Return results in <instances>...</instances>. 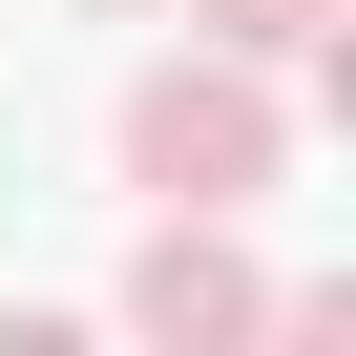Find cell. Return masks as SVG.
Masks as SVG:
<instances>
[{"label": "cell", "mask_w": 356, "mask_h": 356, "mask_svg": "<svg viewBox=\"0 0 356 356\" xmlns=\"http://www.w3.org/2000/svg\"><path fill=\"white\" fill-rule=\"evenodd\" d=\"M273 168H293V126H273V63L189 42V63H147V84H126V189H147V210H252Z\"/></svg>", "instance_id": "obj_1"}, {"label": "cell", "mask_w": 356, "mask_h": 356, "mask_svg": "<svg viewBox=\"0 0 356 356\" xmlns=\"http://www.w3.org/2000/svg\"><path fill=\"white\" fill-rule=\"evenodd\" d=\"M126 335H168V356H231V335H273V273L231 252V210H168V231L126 252Z\"/></svg>", "instance_id": "obj_2"}, {"label": "cell", "mask_w": 356, "mask_h": 356, "mask_svg": "<svg viewBox=\"0 0 356 356\" xmlns=\"http://www.w3.org/2000/svg\"><path fill=\"white\" fill-rule=\"evenodd\" d=\"M189 42H231V63H314L335 0H189Z\"/></svg>", "instance_id": "obj_3"}, {"label": "cell", "mask_w": 356, "mask_h": 356, "mask_svg": "<svg viewBox=\"0 0 356 356\" xmlns=\"http://www.w3.org/2000/svg\"><path fill=\"white\" fill-rule=\"evenodd\" d=\"M105 22H147V0H105Z\"/></svg>", "instance_id": "obj_4"}]
</instances>
